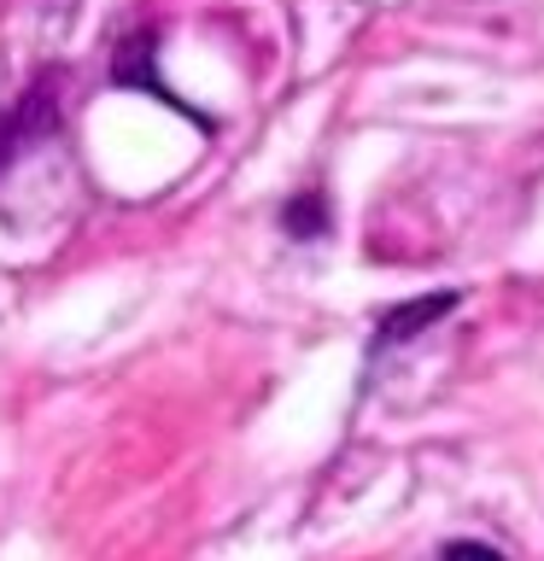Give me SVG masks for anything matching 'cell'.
Wrapping results in <instances>:
<instances>
[{
  "mask_svg": "<svg viewBox=\"0 0 544 561\" xmlns=\"http://www.w3.org/2000/svg\"><path fill=\"white\" fill-rule=\"evenodd\" d=\"M451 305H456V293H433V298H410V305L386 310L381 316V345H398V340H410V333H428Z\"/></svg>",
  "mask_w": 544,
  "mask_h": 561,
  "instance_id": "obj_1",
  "label": "cell"
},
{
  "mask_svg": "<svg viewBox=\"0 0 544 561\" xmlns=\"http://www.w3.org/2000/svg\"><path fill=\"white\" fill-rule=\"evenodd\" d=\"M281 222H287V234L298 240H316L328 228V205H322V193H298V199L281 210Z\"/></svg>",
  "mask_w": 544,
  "mask_h": 561,
  "instance_id": "obj_2",
  "label": "cell"
},
{
  "mask_svg": "<svg viewBox=\"0 0 544 561\" xmlns=\"http://www.w3.org/2000/svg\"><path fill=\"white\" fill-rule=\"evenodd\" d=\"M439 561H503V556L491 550V543H474V538H463V543H451V550L439 556Z\"/></svg>",
  "mask_w": 544,
  "mask_h": 561,
  "instance_id": "obj_3",
  "label": "cell"
}]
</instances>
